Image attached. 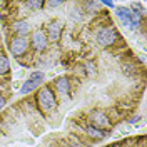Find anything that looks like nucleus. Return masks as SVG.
I'll use <instances>...</instances> for the list:
<instances>
[{"mask_svg":"<svg viewBox=\"0 0 147 147\" xmlns=\"http://www.w3.org/2000/svg\"><path fill=\"white\" fill-rule=\"evenodd\" d=\"M64 2H60V0H49V2H44V5H47L49 9H57V7H60Z\"/></svg>","mask_w":147,"mask_h":147,"instance_id":"obj_15","label":"nucleus"},{"mask_svg":"<svg viewBox=\"0 0 147 147\" xmlns=\"http://www.w3.org/2000/svg\"><path fill=\"white\" fill-rule=\"evenodd\" d=\"M100 5H102L100 2H82V5H80V7H84L87 13H95V12L99 10Z\"/></svg>","mask_w":147,"mask_h":147,"instance_id":"obj_12","label":"nucleus"},{"mask_svg":"<svg viewBox=\"0 0 147 147\" xmlns=\"http://www.w3.org/2000/svg\"><path fill=\"white\" fill-rule=\"evenodd\" d=\"M37 105H38V109L42 110L44 114H49L50 110L55 109L57 99H55V94L52 92L50 87L38 89V92H37Z\"/></svg>","mask_w":147,"mask_h":147,"instance_id":"obj_2","label":"nucleus"},{"mask_svg":"<svg viewBox=\"0 0 147 147\" xmlns=\"http://www.w3.org/2000/svg\"><path fill=\"white\" fill-rule=\"evenodd\" d=\"M89 122H90V125L97 129H104V130L110 127V117L102 110H92L89 114Z\"/></svg>","mask_w":147,"mask_h":147,"instance_id":"obj_8","label":"nucleus"},{"mask_svg":"<svg viewBox=\"0 0 147 147\" xmlns=\"http://www.w3.org/2000/svg\"><path fill=\"white\" fill-rule=\"evenodd\" d=\"M9 50L13 57H22L28 50V40L24 37H12L9 44Z\"/></svg>","mask_w":147,"mask_h":147,"instance_id":"obj_6","label":"nucleus"},{"mask_svg":"<svg viewBox=\"0 0 147 147\" xmlns=\"http://www.w3.org/2000/svg\"><path fill=\"white\" fill-rule=\"evenodd\" d=\"M25 7L32 12H37V10H40L44 7V2L42 0H28V2H25Z\"/></svg>","mask_w":147,"mask_h":147,"instance_id":"obj_14","label":"nucleus"},{"mask_svg":"<svg viewBox=\"0 0 147 147\" xmlns=\"http://www.w3.org/2000/svg\"><path fill=\"white\" fill-rule=\"evenodd\" d=\"M12 32H13V37H24L25 38L27 35L32 34V25L28 20L20 18V20H15L12 24Z\"/></svg>","mask_w":147,"mask_h":147,"instance_id":"obj_9","label":"nucleus"},{"mask_svg":"<svg viewBox=\"0 0 147 147\" xmlns=\"http://www.w3.org/2000/svg\"><path fill=\"white\" fill-rule=\"evenodd\" d=\"M85 134L89 136L90 139H94V140H102V139L107 137V130H104V129H97L94 127V125H87L85 127Z\"/></svg>","mask_w":147,"mask_h":147,"instance_id":"obj_11","label":"nucleus"},{"mask_svg":"<svg viewBox=\"0 0 147 147\" xmlns=\"http://www.w3.org/2000/svg\"><path fill=\"white\" fill-rule=\"evenodd\" d=\"M117 40H119V32L112 27V25L99 28L97 34H95V42H97L100 47H104V49L112 47Z\"/></svg>","mask_w":147,"mask_h":147,"instance_id":"obj_3","label":"nucleus"},{"mask_svg":"<svg viewBox=\"0 0 147 147\" xmlns=\"http://www.w3.org/2000/svg\"><path fill=\"white\" fill-rule=\"evenodd\" d=\"M44 79H45V74L44 72L30 74V77L22 84V87H20V94H22V95H27V94H30L32 90L38 89V87L42 85V82H44Z\"/></svg>","mask_w":147,"mask_h":147,"instance_id":"obj_4","label":"nucleus"},{"mask_svg":"<svg viewBox=\"0 0 147 147\" xmlns=\"http://www.w3.org/2000/svg\"><path fill=\"white\" fill-rule=\"evenodd\" d=\"M30 45L34 47V50H37L38 54H42V52H45L47 50V47H49V40H47L45 32H44L42 28H35V30H32V34H30Z\"/></svg>","mask_w":147,"mask_h":147,"instance_id":"obj_5","label":"nucleus"},{"mask_svg":"<svg viewBox=\"0 0 147 147\" xmlns=\"http://www.w3.org/2000/svg\"><path fill=\"white\" fill-rule=\"evenodd\" d=\"M5 104H7V99H5V97H3V95L0 94V110L5 107Z\"/></svg>","mask_w":147,"mask_h":147,"instance_id":"obj_17","label":"nucleus"},{"mask_svg":"<svg viewBox=\"0 0 147 147\" xmlns=\"http://www.w3.org/2000/svg\"><path fill=\"white\" fill-rule=\"evenodd\" d=\"M10 72V62L5 55H0V75H7Z\"/></svg>","mask_w":147,"mask_h":147,"instance_id":"obj_13","label":"nucleus"},{"mask_svg":"<svg viewBox=\"0 0 147 147\" xmlns=\"http://www.w3.org/2000/svg\"><path fill=\"white\" fill-rule=\"evenodd\" d=\"M62 30H64V22L62 20H52L47 24L45 28V37L49 42H59L62 37Z\"/></svg>","mask_w":147,"mask_h":147,"instance_id":"obj_7","label":"nucleus"},{"mask_svg":"<svg viewBox=\"0 0 147 147\" xmlns=\"http://www.w3.org/2000/svg\"><path fill=\"white\" fill-rule=\"evenodd\" d=\"M65 147H84L82 144H79V142H72V140H67L65 142Z\"/></svg>","mask_w":147,"mask_h":147,"instance_id":"obj_16","label":"nucleus"},{"mask_svg":"<svg viewBox=\"0 0 147 147\" xmlns=\"http://www.w3.org/2000/svg\"><path fill=\"white\" fill-rule=\"evenodd\" d=\"M115 15L119 17L122 25L130 28V30H137L142 25V13L137 12L134 7H132V10L125 9V7H117L115 9Z\"/></svg>","mask_w":147,"mask_h":147,"instance_id":"obj_1","label":"nucleus"},{"mask_svg":"<svg viewBox=\"0 0 147 147\" xmlns=\"http://www.w3.org/2000/svg\"><path fill=\"white\" fill-rule=\"evenodd\" d=\"M54 87L60 97H67L70 92V80L67 77H59L57 80H54Z\"/></svg>","mask_w":147,"mask_h":147,"instance_id":"obj_10","label":"nucleus"},{"mask_svg":"<svg viewBox=\"0 0 147 147\" xmlns=\"http://www.w3.org/2000/svg\"><path fill=\"white\" fill-rule=\"evenodd\" d=\"M102 3H104L105 7H109V9H114V2H107V0H105V2H102Z\"/></svg>","mask_w":147,"mask_h":147,"instance_id":"obj_18","label":"nucleus"}]
</instances>
